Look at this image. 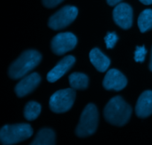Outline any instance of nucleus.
<instances>
[{
    "label": "nucleus",
    "instance_id": "nucleus-13",
    "mask_svg": "<svg viewBox=\"0 0 152 145\" xmlns=\"http://www.w3.org/2000/svg\"><path fill=\"white\" fill-rule=\"evenodd\" d=\"M89 58L92 65L100 72H105L109 67L111 61L99 49L94 48L89 54Z\"/></svg>",
    "mask_w": 152,
    "mask_h": 145
},
{
    "label": "nucleus",
    "instance_id": "nucleus-18",
    "mask_svg": "<svg viewBox=\"0 0 152 145\" xmlns=\"http://www.w3.org/2000/svg\"><path fill=\"white\" fill-rule=\"evenodd\" d=\"M104 40H105V45H106L107 49H113L116 45V43H117V40H118V37H117L115 32H108L107 35L105 37Z\"/></svg>",
    "mask_w": 152,
    "mask_h": 145
},
{
    "label": "nucleus",
    "instance_id": "nucleus-11",
    "mask_svg": "<svg viewBox=\"0 0 152 145\" xmlns=\"http://www.w3.org/2000/svg\"><path fill=\"white\" fill-rule=\"evenodd\" d=\"M76 60L72 55L65 57L56 63V65L48 73L47 80L50 83H54L71 69Z\"/></svg>",
    "mask_w": 152,
    "mask_h": 145
},
{
    "label": "nucleus",
    "instance_id": "nucleus-5",
    "mask_svg": "<svg viewBox=\"0 0 152 145\" xmlns=\"http://www.w3.org/2000/svg\"><path fill=\"white\" fill-rule=\"evenodd\" d=\"M76 98L75 90L72 88L56 91L49 101L50 110L55 113L68 112L72 107Z\"/></svg>",
    "mask_w": 152,
    "mask_h": 145
},
{
    "label": "nucleus",
    "instance_id": "nucleus-20",
    "mask_svg": "<svg viewBox=\"0 0 152 145\" xmlns=\"http://www.w3.org/2000/svg\"><path fill=\"white\" fill-rule=\"evenodd\" d=\"M64 0H42V4L48 8H53L59 5Z\"/></svg>",
    "mask_w": 152,
    "mask_h": 145
},
{
    "label": "nucleus",
    "instance_id": "nucleus-12",
    "mask_svg": "<svg viewBox=\"0 0 152 145\" xmlns=\"http://www.w3.org/2000/svg\"><path fill=\"white\" fill-rule=\"evenodd\" d=\"M135 112L137 117L145 119L152 114V91L142 92L137 102Z\"/></svg>",
    "mask_w": 152,
    "mask_h": 145
},
{
    "label": "nucleus",
    "instance_id": "nucleus-21",
    "mask_svg": "<svg viewBox=\"0 0 152 145\" xmlns=\"http://www.w3.org/2000/svg\"><path fill=\"white\" fill-rule=\"evenodd\" d=\"M106 1L110 6H115L121 2L123 0H106Z\"/></svg>",
    "mask_w": 152,
    "mask_h": 145
},
{
    "label": "nucleus",
    "instance_id": "nucleus-6",
    "mask_svg": "<svg viewBox=\"0 0 152 145\" xmlns=\"http://www.w3.org/2000/svg\"><path fill=\"white\" fill-rule=\"evenodd\" d=\"M77 15L78 9L75 6H65L49 18V28L55 31L63 29L75 20Z\"/></svg>",
    "mask_w": 152,
    "mask_h": 145
},
{
    "label": "nucleus",
    "instance_id": "nucleus-2",
    "mask_svg": "<svg viewBox=\"0 0 152 145\" xmlns=\"http://www.w3.org/2000/svg\"><path fill=\"white\" fill-rule=\"evenodd\" d=\"M42 55L37 51L28 50L22 54L8 70L9 77L13 80L22 78L39 65Z\"/></svg>",
    "mask_w": 152,
    "mask_h": 145
},
{
    "label": "nucleus",
    "instance_id": "nucleus-19",
    "mask_svg": "<svg viewBox=\"0 0 152 145\" xmlns=\"http://www.w3.org/2000/svg\"><path fill=\"white\" fill-rule=\"evenodd\" d=\"M147 50L145 46H137L136 51L134 52V60L137 63L144 62Z\"/></svg>",
    "mask_w": 152,
    "mask_h": 145
},
{
    "label": "nucleus",
    "instance_id": "nucleus-15",
    "mask_svg": "<svg viewBox=\"0 0 152 145\" xmlns=\"http://www.w3.org/2000/svg\"><path fill=\"white\" fill-rule=\"evenodd\" d=\"M68 79L70 86L74 89H85L88 85V77L83 73H72Z\"/></svg>",
    "mask_w": 152,
    "mask_h": 145
},
{
    "label": "nucleus",
    "instance_id": "nucleus-22",
    "mask_svg": "<svg viewBox=\"0 0 152 145\" xmlns=\"http://www.w3.org/2000/svg\"><path fill=\"white\" fill-rule=\"evenodd\" d=\"M139 1L145 5H149L152 4V0H139Z\"/></svg>",
    "mask_w": 152,
    "mask_h": 145
},
{
    "label": "nucleus",
    "instance_id": "nucleus-9",
    "mask_svg": "<svg viewBox=\"0 0 152 145\" xmlns=\"http://www.w3.org/2000/svg\"><path fill=\"white\" fill-rule=\"evenodd\" d=\"M103 87L106 90L120 91L127 85V79L126 76L116 68H111L107 71L103 82Z\"/></svg>",
    "mask_w": 152,
    "mask_h": 145
},
{
    "label": "nucleus",
    "instance_id": "nucleus-10",
    "mask_svg": "<svg viewBox=\"0 0 152 145\" xmlns=\"http://www.w3.org/2000/svg\"><path fill=\"white\" fill-rule=\"evenodd\" d=\"M41 77L37 72L25 76L15 87V92L19 98L31 93L39 84Z\"/></svg>",
    "mask_w": 152,
    "mask_h": 145
},
{
    "label": "nucleus",
    "instance_id": "nucleus-16",
    "mask_svg": "<svg viewBox=\"0 0 152 145\" xmlns=\"http://www.w3.org/2000/svg\"><path fill=\"white\" fill-rule=\"evenodd\" d=\"M138 27L142 33L152 29V10L145 9L140 14L137 20Z\"/></svg>",
    "mask_w": 152,
    "mask_h": 145
},
{
    "label": "nucleus",
    "instance_id": "nucleus-8",
    "mask_svg": "<svg viewBox=\"0 0 152 145\" xmlns=\"http://www.w3.org/2000/svg\"><path fill=\"white\" fill-rule=\"evenodd\" d=\"M113 19L123 29H129L133 23V10L127 3H119L113 10Z\"/></svg>",
    "mask_w": 152,
    "mask_h": 145
},
{
    "label": "nucleus",
    "instance_id": "nucleus-17",
    "mask_svg": "<svg viewBox=\"0 0 152 145\" xmlns=\"http://www.w3.org/2000/svg\"><path fill=\"white\" fill-rule=\"evenodd\" d=\"M41 105L36 101H30L24 109V116L28 121H34L37 119L41 113Z\"/></svg>",
    "mask_w": 152,
    "mask_h": 145
},
{
    "label": "nucleus",
    "instance_id": "nucleus-14",
    "mask_svg": "<svg viewBox=\"0 0 152 145\" xmlns=\"http://www.w3.org/2000/svg\"><path fill=\"white\" fill-rule=\"evenodd\" d=\"M55 133L51 129L44 128L37 132L33 140L32 145H53L55 144Z\"/></svg>",
    "mask_w": 152,
    "mask_h": 145
},
{
    "label": "nucleus",
    "instance_id": "nucleus-3",
    "mask_svg": "<svg viewBox=\"0 0 152 145\" xmlns=\"http://www.w3.org/2000/svg\"><path fill=\"white\" fill-rule=\"evenodd\" d=\"M33 135V129L28 124L5 125L0 129V143L15 144L28 139Z\"/></svg>",
    "mask_w": 152,
    "mask_h": 145
},
{
    "label": "nucleus",
    "instance_id": "nucleus-4",
    "mask_svg": "<svg viewBox=\"0 0 152 145\" xmlns=\"http://www.w3.org/2000/svg\"><path fill=\"white\" fill-rule=\"evenodd\" d=\"M98 110L96 106L89 104L85 107L76 129L77 136L84 138L94 134L98 125Z\"/></svg>",
    "mask_w": 152,
    "mask_h": 145
},
{
    "label": "nucleus",
    "instance_id": "nucleus-7",
    "mask_svg": "<svg viewBox=\"0 0 152 145\" xmlns=\"http://www.w3.org/2000/svg\"><path fill=\"white\" fill-rule=\"evenodd\" d=\"M77 44V38L71 32L58 34L52 39V52L56 55L65 54L67 52L73 50Z\"/></svg>",
    "mask_w": 152,
    "mask_h": 145
},
{
    "label": "nucleus",
    "instance_id": "nucleus-1",
    "mask_svg": "<svg viewBox=\"0 0 152 145\" xmlns=\"http://www.w3.org/2000/svg\"><path fill=\"white\" fill-rule=\"evenodd\" d=\"M132 115V107L122 97L111 98L104 109V117L109 124L122 127L128 123Z\"/></svg>",
    "mask_w": 152,
    "mask_h": 145
},
{
    "label": "nucleus",
    "instance_id": "nucleus-23",
    "mask_svg": "<svg viewBox=\"0 0 152 145\" xmlns=\"http://www.w3.org/2000/svg\"><path fill=\"white\" fill-rule=\"evenodd\" d=\"M149 69L152 71V49H151V60H150L149 63Z\"/></svg>",
    "mask_w": 152,
    "mask_h": 145
}]
</instances>
